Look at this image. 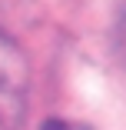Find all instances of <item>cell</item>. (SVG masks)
Listing matches in <instances>:
<instances>
[{"label":"cell","instance_id":"cell-2","mask_svg":"<svg viewBox=\"0 0 126 130\" xmlns=\"http://www.w3.org/2000/svg\"><path fill=\"white\" fill-rule=\"evenodd\" d=\"M43 130H90V127H83V123H70V120H46Z\"/></svg>","mask_w":126,"mask_h":130},{"label":"cell","instance_id":"cell-1","mask_svg":"<svg viewBox=\"0 0 126 130\" xmlns=\"http://www.w3.org/2000/svg\"><path fill=\"white\" fill-rule=\"evenodd\" d=\"M30 63L20 43L0 30V130H20L27 117Z\"/></svg>","mask_w":126,"mask_h":130}]
</instances>
